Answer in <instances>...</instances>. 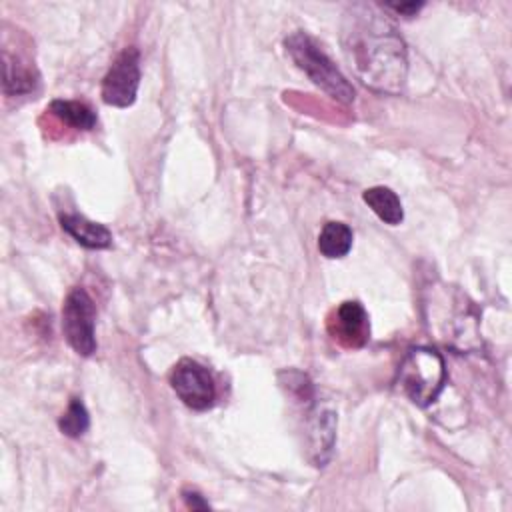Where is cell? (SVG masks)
I'll use <instances>...</instances> for the list:
<instances>
[{
	"label": "cell",
	"mask_w": 512,
	"mask_h": 512,
	"mask_svg": "<svg viewBox=\"0 0 512 512\" xmlns=\"http://www.w3.org/2000/svg\"><path fill=\"white\" fill-rule=\"evenodd\" d=\"M342 48L360 82L380 94H398L406 82V44L392 22L370 4H352L342 22Z\"/></svg>",
	"instance_id": "cell-1"
},
{
	"label": "cell",
	"mask_w": 512,
	"mask_h": 512,
	"mask_svg": "<svg viewBox=\"0 0 512 512\" xmlns=\"http://www.w3.org/2000/svg\"><path fill=\"white\" fill-rule=\"evenodd\" d=\"M284 46L294 64L328 96L342 104H350L354 100V86L324 54V50L314 42V38H310L302 30H296L284 40Z\"/></svg>",
	"instance_id": "cell-2"
},
{
	"label": "cell",
	"mask_w": 512,
	"mask_h": 512,
	"mask_svg": "<svg viewBox=\"0 0 512 512\" xmlns=\"http://www.w3.org/2000/svg\"><path fill=\"white\" fill-rule=\"evenodd\" d=\"M446 384V366L442 356L426 346L408 350L398 368V386L418 406H430Z\"/></svg>",
	"instance_id": "cell-3"
},
{
	"label": "cell",
	"mask_w": 512,
	"mask_h": 512,
	"mask_svg": "<svg viewBox=\"0 0 512 512\" xmlns=\"http://www.w3.org/2000/svg\"><path fill=\"white\" fill-rule=\"evenodd\" d=\"M96 306L84 288H74L62 306V332L70 348L80 356H92L96 344Z\"/></svg>",
	"instance_id": "cell-4"
},
{
	"label": "cell",
	"mask_w": 512,
	"mask_h": 512,
	"mask_svg": "<svg viewBox=\"0 0 512 512\" xmlns=\"http://www.w3.org/2000/svg\"><path fill=\"white\" fill-rule=\"evenodd\" d=\"M140 86V54L134 46L124 48L102 80V100L108 106L128 108L134 104Z\"/></svg>",
	"instance_id": "cell-5"
},
{
	"label": "cell",
	"mask_w": 512,
	"mask_h": 512,
	"mask_svg": "<svg viewBox=\"0 0 512 512\" xmlns=\"http://www.w3.org/2000/svg\"><path fill=\"white\" fill-rule=\"evenodd\" d=\"M170 386L192 410H206L216 400V386L210 372L196 360L182 358L170 372Z\"/></svg>",
	"instance_id": "cell-6"
},
{
	"label": "cell",
	"mask_w": 512,
	"mask_h": 512,
	"mask_svg": "<svg viewBox=\"0 0 512 512\" xmlns=\"http://www.w3.org/2000/svg\"><path fill=\"white\" fill-rule=\"evenodd\" d=\"M328 330L334 340L348 348H360L370 336L368 314L356 300H346L332 310L328 318Z\"/></svg>",
	"instance_id": "cell-7"
},
{
	"label": "cell",
	"mask_w": 512,
	"mask_h": 512,
	"mask_svg": "<svg viewBox=\"0 0 512 512\" xmlns=\"http://www.w3.org/2000/svg\"><path fill=\"white\" fill-rule=\"evenodd\" d=\"M336 436V414L318 410L308 422V446L314 466H324L330 460Z\"/></svg>",
	"instance_id": "cell-8"
},
{
	"label": "cell",
	"mask_w": 512,
	"mask_h": 512,
	"mask_svg": "<svg viewBox=\"0 0 512 512\" xmlns=\"http://www.w3.org/2000/svg\"><path fill=\"white\" fill-rule=\"evenodd\" d=\"M60 226L84 248L104 250L112 244V234L104 224L92 222L80 214H62Z\"/></svg>",
	"instance_id": "cell-9"
},
{
	"label": "cell",
	"mask_w": 512,
	"mask_h": 512,
	"mask_svg": "<svg viewBox=\"0 0 512 512\" xmlns=\"http://www.w3.org/2000/svg\"><path fill=\"white\" fill-rule=\"evenodd\" d=\"M362 200L368 204V208L386 224L396 226L402 222L404 218V210H402V202L396 196L394 190L386 188V186H372L368 190H364Z\"/></svg>",
	"instance_id": "cell-10"
},
{
	"label": "cell",
	"mask_w": 512,
	"mask_h": 512,
	"mask_svg": "<svg viewBox=\"0 0 512 512\" xmlns=\"http://www.w3.org/2000/svg\"><path fill=\"white\" fill-rule=\"evenodd\" d=\"M352 240L354 234L350 230L348 224L344 222H326L320 230L318 236V250L322 256L334 260V258H342L350 252L352 248Z\"/></svg>",
	"instance_id": "cell-11"
},
{
	"label": "cell",
	"mask_w": 512,
	"mask_h": 512,
	"mask_svg": "<svg viewBox=\"0 0 512 512\" xmlns=\"http://www.w3.org/2000/svg\"><path fill=\"white\" fill-rule=\"evenodd\" d=\"M4 62V92L6 94H26L36 88V74L28 64H22L18 56L2 52Z\"/></svg>",
	"instance_id": "cell-12"
},
{
	"label": "cell",
	"mask_w": 512,
	"mask_h": 512,
	"mask_svg": "<svg viewBox=\"0 0 512 512\" xmlns=\"http://www.w3.org/2000/svg\"><path fill=\"white\" fill-rule=\"evenodd\" d=\"M50 112L70 128L92 130L96 126V114L90 106L76 100H54L50 102Z\"/></svg>",
	"instance_id": "cell-13"
},
{
	"label": "cell",
	"mask_w": 512,
	"mask_h": 512,
	"mask_svg": "<svg viewBox=\"0 0 512 512\" xmlns=\"http://www.w3.org/2000/svg\"><path fill=\"white\" fill-rule=\"evenodd\" d=\"M88 424H90V416L86 406L78 398H72L68 404V410L58 420L62 434L70 438H80L88 430Z\"/></svg>",
	"instance_id": "cell-14"
},
{
	"label": "cell",
	"mask_w": 512,
	"mask_h": 512,
	"mask_svg": "<svg viewBox=\"0 0 512 512\" xmlns=\"http://www.w3.org/2000/svg\"><path fill=\"white\" fill-rule=\"evenodd\" d=\"M422 6H424L422 2H408V4H386L384 8L394 10L398 14H404V16H414Z\"/></svg>",
	"instance_id": "cell-15"
},
{
	"label": "cell",
	"mask_w": 512,
	"mask_h": 512,
	"mask_svg": "<svg viewBox=\"0 0 512 512\" xmlns=\"http://www.w3.org/2000/svg\"><path fill=\"white\" fill-rule=\"evenodd\" d=\"M182 496H184V500H186V504H188L190 508H202V510L210 508V504L202 498V494H198V492H194V490H184Z\"/></svg>",
	"instance_id": "cell-16"
}]
</instances>
